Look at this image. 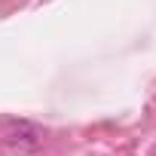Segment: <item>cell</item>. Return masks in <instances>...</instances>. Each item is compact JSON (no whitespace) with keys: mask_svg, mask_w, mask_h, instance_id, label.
Wrapping results in <instances>:
<instances>
[{"mask_svg":"<svg viewBox=\"0 0 156 156\" xmlns=\"http://www.w3.org/2000/svg\"><path fill=\"white\" fill-rule=\"evenodd\" d=\"M3 144L12 150V153H19V156H31V153H37L40 150V144H43V129L40 126H34V122H28V119H6L3 122Z\"/></svg>","mask_w":156,"mask_h":156,"instance_id":"1","label":"cell"}]
</instances>
